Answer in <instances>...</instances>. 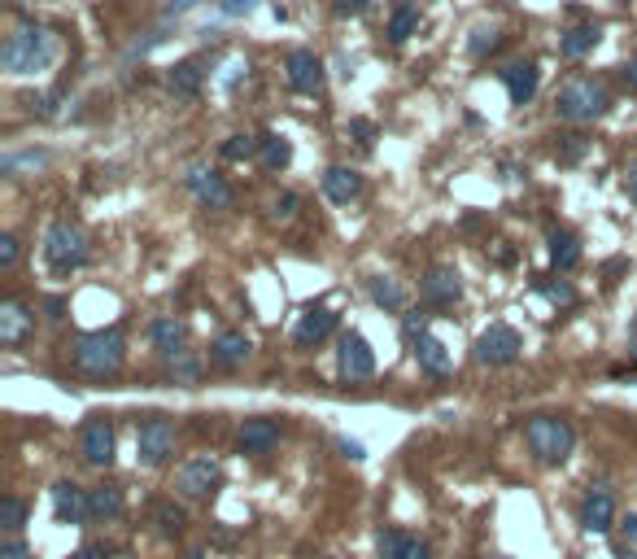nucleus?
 Instances as JSON below:
<instances>
[{
  "label": "nucleus",
  "instance_id": "f257e3e1",
  "mask_svg": "<svg viewBox=\"0 0 637 559\" xmlns=\"http://www.w3.org/2000/svg\"><path fill=\"white\" fill-rule=\"evenodd\" d=\"M57 57V40L53 31L44 27H14L5 35V44H0V66L9 70V75H35V70H48Z\"/></svg>",
  "mask_w": 637,
  "mask_h": 559
},
{
  "label": "nucleus",
  "instance_id": "f03ea898",
  "mask_svg": "<svg viewBox=\"0 0 637 559\" xmlns=\"http://www.w3.org/2000/svg\"><path fill=\"white\" fill-rule=\"evenodd\" d=\"M123 359H127V341L118 328H101V332H88V337L75 341V363H79V372L92 380L114 376L118 367H123Z\"/></svg>",
  "mask_w": 637,
  "mask_h": 559
},
{
  "label": "nucleus",
  "instance_id": "7ed1b4c3",
  "mask_svg": "<svg viewBox=\"0 0 637 559\" xmlns=\"http://www.w3.org/2000/svg\"><path fill=\"white\" fill-rule=\"evenodd\" d=\"M524 437H528V450L542 463H550V468L568 459L576 446V428L568 420H559V415H533L524 424Z\"/></svg>",
  "mask_w": 637,
  "mask_h": 559
},
{
  "label": "nucleus",
  "instance_id": "20e7f679",
  "mask_svg": "<svg viewBox=\"0 0 637 559\" xmlns=\"http://www.w3.org/2000/svg\"><path fill=\"white\" fill-rule=\"evenodd\" d=\"M607 105H611V97L598 79H572V83L559 88L555 114L563 118V123H594V118L607 114Z\"/></svg>",
  "mask_w": 637,
  "mask_h": 559
},
{
  "label": "nucleus",
  "instance_id": "39448f33",
  "mask_svg": "<svg viewBox=\"0 0 637 559\" xmlns=\"http://www.w3.org/2000/svg\"><path fill=\"white\" fill-rule=\"evenodd\" d=\"M44 263L53 276H70L88 263V236H83L75 223H53L44 232Z\"/></svg>",
  "mask_w": 637,
  "mask_h": 559
},
{
  "label": "nucleus",
  "instance_id": "423d86ee",
  "mask_svg": "<svg viewBox=\"0 0 637 559\" xmlns=\"http://www.w3.org/2000/svg\"><path fill=\"white\" fill-rule=\"evenodd\" d=\"M520 350H524V341H520V332H515L511 324H489V328L476 337L472 359H476L480 367H507V363L520 359Z\"/></svg>",
  "mask_w": 637,
  "mask_h": 559
},
{
  "label": "nucleus",
  "instance_id": "0eeeda50",
  "mask_svg": "<svg viewBox=\"0 0 637 559\" xmlns=\"http://www.w3.org/2000/svg\"><path fill=\"white\" fill-rule=\"evenodd\" d=\"M175 450V424L166 415H149L136 433V459L140 468H162Z\"/></svg>",
  "mask_w": 637,
  "mask_h": 559
},
{
  "label": "nucleus",
  "instance_id": "6e6552de",
  "mask_svg": "<svg viewBox=\"0 0 637 559\" xmlns=\"http://www.w3.org/2000/svg\"><path fill=\"white\" fill-rule=\"evenodd\" d=\"M219 481H223V468H219V459H210V455L188 459L184 468L175 472V490L184 494V498H192V503L210 498L214 490H219Z\"/></svg>",
  "mask_w": 637,
  "mask_h": 559
},
{
  "label": "nucleus",
  "instance_id": "1a4fd4ad",
  "mask_svg": "<svg viewBox=\"0 0 637 559\" xmlns=\"http://www.w3.org/2000/svg\"><path fill=\"white\" fill-rule=\"evenodd\" d=\"M184 184L192 188V197H197L206 210H227V206H232V188H227L223 175L214 171V166H206V162H192Z\"/></svg>",
  "mask_w": 637,
  "mask_h": 559
},
{
  "label": "nucleus",
  "instance_id": "9d476101",
  "mask_svg": "<svg viewBox=\"0 0 637 559\" xmlns=\"http://www.w3.org/2000/svg\"><path fill=\"white\" fill-rule=\"evenodd\" d=\"M336 367H341V380H371V376H376V354H371L363 332H345V337H341Z\"/></svg>",
  "mask_w": 637,
  "mask_h": 559
},
{
  "label": "nucleus",
  "instance_id": "9b49d317",
  "mask_svg": "<svg viewBox=\"0 0 637 559\" xmlns=\"http://www.w3.org/2000/svg\"><path fill=\"white\" fill-rule=\"evenodd\" d=\"M79 450H83V459H88L92 468H110V463H114V424L105 420V415H92V420L83 424Z\"/></svg>",
  "mask_w": 637,
  "mask_h": 559
},
{
  "label": "nucleus",
  "instance_id": "f8f14e48",
  "mask_svg": "<svg viewBox=\"0 0 637 559\" xmlns=\"http://www.w3.org/2000/svg\"><path fill=\"white\" fill-rule=\"evenodd\" d=\"M581 529L585 533H611L616 529V494L607 490V485H594L590 494H585V503H581Z\"/></svg>",
  "mask_w": 637,
  "mask_h": 559
},
{
  "label": "nucleus",
  "instance_id": "ddd939ff",
  "mask_svg": "<svg viewBox=\"0 0 637 559\" xmlns=\"http://www.w3.org/2000/svg\"><path fill=\"white\" fill-rule=\"evenodd\" d=\"M35 332V311L22 297H9V302H0V346H22Z\"/></svg>",
  "mask_w": 637,
  "mask_h": 559
},
{
  "label": "nucleus",
  "instance_id": "4468645a",
  "mask_svg": "<svg viewBox=\"0 0 637 559\" xmlns=\"http://www.w3.org/2000/svg\"><path fill=\"white\" fill-rule=\"evenodd\" d=\"M288 88L302 92V97H319L323 92V62L310 49L288 53Z\"/></svg>",
  "mask_w": 637,
  "mask_h": 559
},
{
  "label": "nucleus",
  "instance_id": "2eb2a0df",
  "mask_svg": "<svg viewBox=\"0 0 637 559\" xmlns=\"http://www.w3.org/2000/svg\"><path fill=\"white\" fill-rule=\"evenodd\" d=\"M419 293H424V302L432 306H454L463 297V280L454 267H432L424 280H419Z\"/></svg>",
  "mask_w": 637,
  "mask_h": 559
},
{
  "label": "nucleus",
  "instance_id": "dca6fc26",
  "mask_svg": "<svg viewBox=\"0 0 637 559\" xmlns=\"http://www.w3.org/2000/svg\"><path fill=\"white\" fill-rule=\"evenodd\" d=\"M53 516L57 525H83L88 520V490H79L75 481L53 485Z\"/></svg>",
  "mask_w": 637,
  "mask_h": 559
},
{
  "label": "nucleus",
  "instance_id": "f3484780",
  "mask_svg": "<svg viewBox=\"0 0 637 559\" xmlns=\"http://www.w3.org/2000/svg\"><path fill=\"white\" fill-rule=\"evenodd\" d=\"M332 328H336V311H328V306H306L297 328H293V341L302 350H310V346H319V341H328Z\"/></svg>",
  "mask_w": 637,
  "mask_h": 559
},
{
  "label": "nucleus",
  "instance_id": "a211bd4d",
  "mask_svg": "<svg viewBox=\"0 0 637 559\" xmlns=\"http://www.w3.org/2000/svg\"><path fill=\"white\" fill-rule=\"evenodd\" d=\"M236 446L245 450V455H267L271 446H280V424L267 420V415H254V420L240 424Z\"/></svg>",
  "mask_w": 637,
  "mask_h": 559
},
{
  "label": "nucleus",
  "instance_id": "6ab92c4d",
  "mask_svg": "<svg viewBox=\"0 0 637 559\" xmlns=\"http://www.w3.org/2000/svg\"><path fill=\"white\" fill-rule=\"evenodd\" d=\"M502 83H507V97L511 105H528L537 97V83H542V70H537L533 62H511V66H502L498 70Z\"/></svg>",
  "mask_w": 637,
  "mask_h": 559
},
{
  "label": "nucleus",
  "instance_id": "aec40b11",
  "mask_svg": "<svg viewBox=\"0 0 637 559\" xmlns=\"http://www.w3.org/2000/svg\"><path fill=\"white\" fill-rule=\"evenodd\" d=\"M376 546H380V559H432V546L406 529H384Z\"/></svg>",
  "mask_w": 637,
  "mask_h": 559
},
{
  "label": "nucleus",
  "instance_id": "412c9836",
  "mask_svg": "<svg viewBox=\"0 0 637 559\" xmlns=\"http://www.w3.org/2000/svg\"><path fill=\"white\" fill-rule=\"evenodd\" d=\"M249 354H254V341L245 337V332H219L210 346V359L223 367V372H236V367L249 363Z\"/></svg>",
  "mask_w": 637,
  "mask_h": 559
},
{
  "label": "nucleus",
  "instance_id": "4be33fe9",
  "mask_svg": "<svg viewBox=\"0 0 637 559\" xmlns=\"http://www.w3.org/2000/svg\"><path fill=\"white\" fill-rule=\"evenodd\" d=\"M149 341H153V350H158V354L175 359V354H184V346H188V324H184V319H175V315H162V319H153V324H149Z\"/></svg>",
  "mask_w": 637,
  "mask_h": 559
},
{
  "label": "nucleus",
  "instance_id": "5701e85b",
  "mask_svg": "<svg viewBox=\"0 0 637 559\" xmlns=\"http://www.w3.org/2000/svg\"><path fill=\"white\" fill-rule=\"evenodd\" d=\"M323 193H328V201H336V206H350V201L363 193V175L350 171V166H328V171H323Z\"/></svg>",
  "mask_w": 637,
  "mask_h": 559
},
{
  "label": "nucleus",
  "instance_id": "b1692460",
  "mask_svg": "<svg viewBox=\"0 0 637 559\" xmlns=\"http://www.w3.org/2000/svg\"><path fill=\"white\" fill-rule=\"evenodd\" d=\"M123 490L118 485H96V490H88V520H96V525H105V520H118L123 516Z\"/></svg>",
  "mask_w": 637,
  "mask_h": 559
},
{
  "label": "nucleus",
  "instance_id": "393cba45",
  "mask_svg": "<svg viewBox=\"0 0 637 559\" xmlns=\"http://www.w3.org/2000/svg\"><path fill=\"white\" fill-rule=\"evenodd\" d=\"M415 363L424 367L428 376H446V372H450V350L441 346L432 332H424V337L415 341Z\"/></svg>",
  "mask_w": 637,
  "mask_h": 559
},
{
  "label": "nucleus",
  "instance_id": "a878e982",
  "mask_svg": "<svg viewBox=\"0 0 637 559\" xmlns=\"http://www.w3.org/2000/svg\"><path fill=\"white\" fill-rule=\"evenodd\" d=\"M598 40H603V27H594V22H581V27H572V31L559 35V53H563V57H585V53H594Z\"/></svg>",
  "mask_w": 637,
  "mask_h": 559
},
{
  "label": "nucleus",
  "instance_id": "bb28decb",
  "mask_svg": "<svg viewBox=\"0 0 637 559\" xmlns=\"http://www.w3.org/2000/svg\"><path fill=\"white\" fill-rule=\"evenodd\" d=\"M546 245H550V263H555V271H572L576 263H581V241H576L572 232L555 228Z\"/></svg>",
  "mask_w": 637,
  "mask_h": 559
},
{
  "label": "nucleus",
  "instance_id": "cd10ccee",
  "mask_svg": "<svg viewBox=\"0 0 637 559\" xmlns=\"http://www.w3.org/2000/svg\"><path fill=\"white\" fill-rule=\"evenodd\" d=\"M258 158L267 171H284L288 162H293V145H288L284 136H275V132H262L258 136Z\"/></svg>",
  "mask_w": 637,
  "mask_h": 559
},
{
  "label": "nucleus",
  "instance_id": "c85d7f7f",
  "mask_svg": "<svg viewBox=\"0 0 637 559\" xmlns=\"http://www.w3.org/2000/svg\"><path fill=\"white\" fill-rule=\"evenodd\" d=\"M171 92L179 101H197L201 97V66L197 62H179L171 70Z\"/></svg>",
  "mask_w": 637,
  "mask_h": 559
},
{
  "label": "nucleus",
  "instance_id": "c756f323",
  "mask_svg": "<svg viewBox=\"0 0 637 559\" xmlns=\"http://www.w3.org/2000/svg\"><path fill=\"white\" fill-rule=\"evenodd\" d=\"M153 525H158L162 538H179L184 525H188V511L175 507V503H158V507H153Z\"/></svg>",
  "mask_w": 637,
  "mask_h": 559
},
{
  "label": "nucleus",
  "instance_id": "7c9ffc66",
  "mask_svg": "<svg viewBox=\"0 0 637 559\" xmlns=\"http://www.w3.org/2000/svg\"><path fill=\"white\" fill-rule=\"evenodd\" d=\"M367 293H371V302H376V306H384V311H402V306H406V293L389 276H376L367 284Z\"/></svg>",
  "mask_w": 637,
  "mask_h": 559
},
{
  "label": "nucleus",
  "instance_id": "2f4dec72",
  "mask_svg": "<svg viewBox=\"0 0 637 559\" xmlns=\"http://www.w3.org/2000/svg\"><path fill=\"white\" fill-rule=\"evenodd\" d=\"M22 525H27V503H22L18 494H5L0 498V529H5L9 538H18Z\"/></svg>",
  "mask_w": 637,
  "mask_h": 559
},
{
  "label": "nucleus",
  "instance_id": "473e14b6",
  "mask_svg": "<svg viewBox=\"0 0 637 559\" xmlns=\"http://www.w3.org/2000/svg\"><path fill=\"white\" fill-rule=\"evenodd\" d=\"M415 27H419V9H415V5H398V9H393V18H389V40H393V44L411 40Z\"/></svg>",
  "mask_w": 637,
  "mask_h": 559
},
{
  "label": "nucleus",
  "instance_id": "72a5a7b5",
  "mask_svg": "<svg viewBox=\"0 0 637 559\" xmlns=\"http://www.w3.org/2000/svg\"><path fill=\"white\" fill-rule=\"evenodd\" d=\"M219 153L227 162H245V158H254V153H258V140L254 136H227Z\"/></svg>",
  "mask_w": 637,
  "mask_h": 559
},
{
  "label": "nucleus",
  "instance_id": "f704fd0d",
  "mask_svg": "<svg viewBox=\"0 0 637 559\" xmlns=\"http://www.w3.org/2000/svg\"><path fill=\"white\" fill-rule=\"evenodd\" d=\"M197 376H201L197 359H192L188 350H184V354H175V359H171V380H175V385H192Z\"/></svg>",
  "mask_w": 637,
  "mask_h": 559
},
{
  "label": "nucleus",
  "instance_id": "c9c22d12",
  "mask_svg": "<svg viewBox=\"0 0 637 559\" xmlns=\"http://www.w3.org/2000/svg\"><path fill=\"white\" fill-rule=\"evenodd\" d=\"M537 289H542L550 302H559V306H576V289L568 280H537Z\"/></svg>",
  "mask_w": 637,
  "mask_h": 559
},
{
  "label": "nucleus",
  "instance_id": "e433bc0d",
  "mask_svg": "<svg viewBox=\"0 0 637 559\" xmlns=\"http://www.w3.org/2000/svg\"><path fill=\"white\" fill-rule=\"evenodd\" d=\"M18 254H22V249H18V236L5 232V236H0V271H14V267H18Z\"/></svg>",
  "mask_w": 637,
  "mask_h": 559
},
{
  "label": "nucleus",
  "instance_id": "4c0bfd02",
  "mask_svg": "<svg viewBox=\"0 0 637 559\" xmlns=\"http://www.w3.org/2000/svg\"><path fill=\"white\" fill-rule=\"evenodd\" d=\"M498 49V27H476L472 31V53H494Z\"/></svg>",
  "mask_w": 637,
  "mask_h": 559
},
{
  "label": "nucleus",
  "instance_id": "58836bf2",
  "mask_svg": "<svg viewBox=\"0 0 637 559\" xmlns=\"http://www.w3.org/2000/svg\"><path fill=\"white\" fill-rule=\"evenodd\" d=\"M293 214H297V197H293V193H280V197L271 201V219H275V223H288Z\"/></svg>",
  "mask_w": 637,
  "mask_h": 559
},
{
  "label": "nucleus",
  "instance_id": "ea45409f",
  "mask_svg": "<svg viewBox=\"0 0 637 559\" xmlns=\"http://www.w3.org/2000/svg\"><path fill=\"white\" fill-rule=\"evenodd\" d=\"M402 332H406V341H411V346H415V341L428 332V315H424V311H411V315L402 319Z\"/></svg>",
  "mask_w": 637,
  "mask_h": 559
},
{
  "label": "nucleus",
  "instance_id": "a19ab883",
  "mask_svg": "<svg viewBox=\"0 0 637 559\" xmlns=\"http://www.w3.org/2000/svg\"><path fill=\"white\" fill-rule=\"evenodd\" d=\"M258 0H219V9H223V18H245L249 9H254Z\"/></svg>",
  "mask_w": 637,
  "mask_h": 559
},
{
  "label": "nucleus",
  "instance_id": "79ce46f5",
  "mask_svg": "<svg viewBox=\"0 0 637 559\" xmlns=\"http://www.w3.org/2000/svg\"><path fill=\"white\" fill-rule=\"evenodd\" d=\"M559 140H563V153H559L563 162H576L585 153V136H559Z\"/></svg>",
  "mask_w": 637,
  "mask_h": 559
},
{
  "label": "nucleus",
  "instance_id": "37998d69",
  "mask_svg": "<svg viewBox=\"0 0 637 559\" xmlns=\"http://www.w3.org/2000/svg\"><path fill=\"white\" fill-rule=\"evenodd\" d=\"M0 559H31V546L22 538H9L5 546H0Z\"/></svg>",
  "mask_w": 637,
  "mask_h": 559
},
{
  "label": "nucleus",
  "instance_id": "c03bdc74",
  "mask_svg": "<svg viewBox=\"0 0 637 559\" xmlns=\"http://www.w3.org/2000/svg\"><path fill=\"white\" fill-rule=\"evenodd\" d=\"M245 70H249L245 57H232V62H227V70H223V88H232V83H236L240 75H245Z\"/></svg>",
  "mask_w": 637,
  "mask_h": 559
},
{
  "label": "nucleus",
  "instance_id": "a18cd8bd",
  "mask_svg": "<svg viewBox=\"0 0 637 559\" xmlns=\"http://www.w3.org/2000/svg\"><path fill=\"white\" fill-rule=\"evenodd\" d=\"M350 132L358 136V145H371V136H376V127H371L367 118H354V123H350Z\"/></svg>",
  "mask_w": 637,
  "mask_h": 559
},
{
  "label": "nucleus",
  "instance_id": "49530a36",
  "mask_svg": "<svg viewBox=\"0 0 637 559\" xmlns=\"http://www.w3.org/2000/svg\"><path fill=\"white\" fill-rule=\"evenodd\" d=\"M624 188H629V201L637 206V158H629V166H624Z\"/></svg>",
  "mask_w": 637,
  "mask_h": 559
},
{
  "label": "nucleus",
  "instance_id": "de8ad7c7",
  "mask_svg": "<svg viewBox=\"0 0 637 559\" xmlns=\"http://www.w3.org/2000/svg\"><path fill=\"white\" fill-rule=\"evenodd\" d=\"M44 311H48V319H53V324H62V319H66V302H62V297H48Z\"/></svg>",
  "mask_w": 637,
  "mask_h": 559
},
{
  "label": "nucleus",
  "instance_id": "09e8293b",
  "mask_svg": "<svg viewBox=\"0 0 637 559\" xmlns=\"http://www.w3.org/2000/svg\"><path fill=\"white\" fill-rule=\"evenodd\" d=\"M341 455H345V459H367V450H363V442H350V437H341Z\"/></svg>",
  "mask_w": 637,
  "mask_h": 559
},
{
  "label": "nucleus",
  "instance_id": "8fccbe9b",
  "mask_svg": "<svg viewBox=\"0 0 637 559\" xmlns=\"http://www.w3.org/2000/svg\"><path fill=\"white\" fill-rule=\"evenodd\" d=\"M70 559H110V555H105V546H79Z\"/></svg>",
  "mask_w": 637,
  "mask_h": 559
},
{
  "label": "nucleus",
  "instance_id": "3c124183",
  "mask_svg": "<svg viewBox=\"0 0 637 559\" xmlns=\"http://www.w3.org/2000/svg\"><path fill=\"white\" fill-rule=\"evenodd\" d=\"M371 0H336V14H358V9H367Z\"/></svg>",
  "mask_w": 637,
  "mask_h": 559
},
{
  "label": "nucleus",
  "instance_id": "603ef678",
  "mask_svg": "<svg viewBox=\"0 0 637 559\" xmlns=\"http://www.w3.org/2000/svg\"><path fill=\"white\" fill-rule=\"evenodd\" d=\"M624 538L637 546V511H629V516H624Z\"/></svg>",
  "mask_w": 637,
  "mask_h": 559
},
{
  "label": "nucleus",
  "instance_id": "864d4df0",
  "mask_svg": "<svg viewBox=\"0 0 637 559\" xmlns=\"http://www.w3.org/2000/svg\"><path fill=\"white\" fill-rule=\"evenodd\" d=\"M620 75H624V83H629V88L637 92V57H633V62H624V70H620Z\"/></svg>",
  "mask_w": 637,
  "mask_h": 559
},
{
  "label": "nucleus",
  "instance_id": "5fc2aeb1",
  "mask_svg": "<svg viewBox=\"0 0 637 559\" xmlns=\"http://www.w3.org/2000/svg\"><path fill=\"white\" fill-rule=\"evenodd\" d=\"M629 359L637 363V315H633V324H629Z\"/></svg>",
  "mask_w": 637,
  "mask_h": 559
},
{
  "label": "nucleus",
  "instance_id": "6e6d98bb",
  "mask_svg": "<svg viewBox=\"0 0 637 559\" xmlns=\"http://www.w3.org/2000/svg\"><path fill=\"white\" fill-rule=\"evenodd\" d=\"M624 267H629V263H624V258H611V263L603 267V276H620V271H624Z\"/></svg>",
  "mask_w": 637,
  "mask_h": 559
},
{
  "label": "nucleus",
  "instance_id": "4d7b16f0",
  "mask_svg": "<svg viewBox=\"0 0 637 559\" xmlns=\"http://www.w3.org/2000/svg\"><path fill=\"white\" fill-rule=\"evenodd\" d=\"M197 0H171V14H184V9H192Z\"/></svg>",
  "mask_w": 637,
  "mask_h": 559
},
{
  "label": "nucleus",
  "instance_id": "13d9d810",
  "mask_svg": "<svg viewBox=\"0 0 637 559\" xmlns=\"http://www.w3.org/2000/svg\"><path fill=\"white\" fill-rule=\"evenodd\" d=\"M616 559H637V551H629V546H624V551H616Z\"/></svg>",
  "mask_w": 637,
  "mask_h": 559
}]
</instances>
